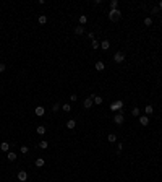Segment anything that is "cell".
I'll use <instances>...</instances> for the list:
<instances>
[{
    "mask_svg": "<svg viewBox=\"0 0 162 182\" xmlns=\"http://www.w3.org/2000/svg\"><path fill=\"white\" fill-rule=\"evenodd\" d=\"M109 18H110V21H118V20L122 18V13H120L118 8H117V10H110V12H109Z\"/></svg>",
    "mask_w": 162,
    "mask_h": 182,
    "instance_id": "obj_1",
    "label": "cell"
},
{
    "mask_svg": "<svg viewBox=\"0 0 162 182\" xmlns=\"http://www.w3.org/2000/svg\"><path fill=\"white\" fill-rule=\"evenodd\" d=\"M113 60H115L117 63H122L125 60V52H115V54H113Z\"/></svg>",
    "mask_w": 162,
    "mask_h": 182,
    "instance_id": "obj_2",
    "label": "cell"
},
{
    "mask_svg": "<svg viewBox=\"0 0 162 182\" xmlns=\"http://www.w3.org/2000/svg\"><path fill=\"white\" fill-rule=\"evenodd\" d=\"M123 120H125V117H123V114H122V112L113 116V122H115V124H123Z\"/></svg>",
    "mask_w": 162,
    "mask_h": 182,
    "instance_id": "obj_3",
    "label": "cell"
},
{
    "mask_svg": "<svg viewBox=\"0 0 162 182\" xmlns=\"http://www.w3.org/2000/svg\"><path fill=\"white\" fill-rule=\"evenodd\" d=\"M122 107H123V102H122V101H115V102H112V106H110L112 111H117V109H122Z\"/></svg>",
    "mask_w": 162,
    "mask_h": 182,
    "instance_id": "obj_4",
    "label": "cell"
},
{
    "mask_svg": "<svg viewBox=\"0 0 162 182\" xmlns=\"http://www.w3.org/2000/svg\"><path fill=\"white\" fill-rule=\"evenodd\" d=\"M26 179H28V172H26V171H19V172H18V181L24 182Z\"/></svg>",
    "mask_w": 162,
    "mask_h": 182,
    "instance_id": "obj_5",
    "label": "cell"
},
{
    "mask_svg": "<svg viewBox=\"0 0 162 182\" xmlns=\"http://www.w3.org/2000/svg\"><path fill=\"white\" fill-rule=\"evenodd\" d=\"M93 104H94V101L91 99V98H86L84 99V102H83V106H84L86 109H89V107H93Z\"/></svg>",
    "mask_w": 162,
    "mask_h": 182,
    "instance_id": "obj_6",
    "label": "cell"
},
{
    "mask_svg": "<svg viewBox=\"0 0 162 182\" xmlns=\"http://www.w3.org/2000/svg\"><path fill=\"white\" fill-rule=\"evenodd\" d=\"M89 98L94 101V104H102V101H104L102 96H94V94H93V96H89Z\"/></svg>",
    "mask_w": 162,
    "mask_h": 182,
    "instance_id": "obj_7",
    "label": "cell"
},
{
    "mask_svg": "<svg viewBox=\"0 0 162 182\" xmlns=\"http://www.w3.org/2000/svg\"><path fill=\"white\" fill-rule=\"evenodd\" d=\"M44 114H46V109L42 107V106H37V107H36V116H44Z\"/></svg>",
    "mask_w": 162,
    "mask_h": 182,
    "instance_id": "obj_8",
    "label": "cell"
},
{
    "mask_svg": "<svg viewBox=\"0 0 162 182\" xmlns=\"http://www.w3.org/2000/svg\"><path fill=\"white\" fill-rule=\"evenodd\" d=\"M139 124H141V125H144V127H146V125L149 124V117H147V116H143V117H139Z\"/></svg>",
    "mask_w": 162,
    "mask_h": 182,
    "instance_id": "obj_9",
    "label": "cell"
},
{
    "mask_svg": "<svg viewBox=\"0 0 162 182\" xmlns=\"http://www.w3.org/2000/svg\"><path fill=\"white\" fill-rule=\"evenodd\" d=\"M75 127H76V122H75L73 119H70L68 122H66V128H70V130H73Z\"/></svg>",
    "mask_w": 162,
    "mask_h": 182,
    "instance_id": "obj_10",
    "label": "cell"
},
{
    "mask_svg": "<svg viewBox=\"0 0 162 182\" xmlns=\"http://www.w3.org/2000/svg\"><path fill=\"white\" fill-rule=\"evenodd\" d=\"M104 68H105V63L104 62H100V60H99V62H96V70H97V72H102Z\"/></svg>",
    "mask_w": 162,
    "mask_h": 182,
    "instance_id": "obj_11",
    "label": "cell"
},
{
    "mask_svg": "<svg viewBox=\"0 0 162 182\" xmlns=\"http://www.w3.org/2000/svg\"><path fill=\"white\" fill-rule=\"evenodd\" d=\"M83 33H84V26H81V24H80V26L75 28V34L80 36V34H83Z\"/></svg>",
    "mask_w": 162,
    "mask_h": 182,
    "instance_id": "obj_12",
    "label": "cell"
},
{
    "mask_svg": "<svg viewBox=\"0 0 162 182\" xmlns=\"http://www.w3.org/2000/svg\"><path fill=\"white\" fill-rule=\"evenodd\" d=\"M36 166H37V167H42L44 166V164H46V161H44V158H37V159H36Z\"/></svg>",
    "mask_w": 162,
    "mask_h": 182,
    "instance_id": "obj_13",
    "label": "cell"
},
{
    "mask_svg": "<svg viewBox=\"0 0 162 182\" xmlns=\"http://www.w3.org/2000/svg\"><path fill=\"white\" fill-rule=\"evenodd\" d=\"M100 47H102V49H104V50H107L109 47H110V42H109L107 39H104V41L100 42Z\"/></svg>",
    "mask_w": 162,
    "mask_h": 182,
    "instance_id": "obj_14",
    "label": "cell"
},
{
    "mask_svg": "<svg viewBox=\"0 0 162 182\" xmlns=\"http://www.w3.org/2000/svg\"><path fill=\"white\" fill-rule=\"evenodd\" d=\"M86 23H88V16H86V15H81L80 16V24H81V26H84Z\"/></svg>",
    "mask_w": 162,
    "mask_h": 182,
    "instance_id": "obj_15",
    "label": "cell"
},
{
    "mask_svg": "<svg viewBox=\"0 0 162 182\" xmlns=\"http://www.w3.org/2000/svg\"><path fill=\"white\" fill-rule=\"evenodd\" d=\"M7 158H8V161H15V159H16V153H13V151H8Z\"/></svg>",
    "mask_w": 162,
    "mask_h": 182,
    "instance_id": "obj_16",
    "label": "cell"
},
{
    "mask_svg": "<svg viewBox=\"0 0 162 182\" xmlns=\"http://www.w3.org/2000/svg\"><path fill=\"white\" fill-rule=\"evenodd\" d=\"M152 112H154V107L151 104H147L146 106V116H152Z\"/></svg>",
    "mask_w": 162,
    "mask_h": 182,
    "instance_id": "obj_17",
    "label": "cell"
},
{
    "mask_svg": "<svg viewBox=\"0 0 162 182\" xmlns=\"http://www.w3.org/2000/svg\"><path fill=\"white\" fill-rule=\"evenodd\" d=\"M0 150H2V151H8V150H10V145H8L7 142H3V143H0Z\"/></svg>",
    "mask_w": 162,
    "mask_h": 182,
    "instance_id": "obj_18",
    "label": "cell"
},
{
    "mask_svg": "<svg viewBox=\"0 0 162 182\" xmlns=\"http://www.w3.org/2000/svg\"><path fill=\"white\" fill-rule=\"evenodd\" d=\"M36 132H37L39 135H44V133H46V127H44V125H39V127L36 128Z\"/></svg>",
    "mask_w": 162,
    "mask_h": 182,
    "instance_id": "obj_19",
    "label": "cell"
},
{
    "mask_svg": "<svg viewBox=\"0 0 162 182\" xmlns=\"http://www.w3.org/2000/svg\"><path fill=\"white\" fill-rule=\"evenodd\" d=\"M107 140L110 142V143H113V142L117 140V135H115V133H109V135H107Z\"/></svg>",
    "mask_w": 162,
    "mask_h": 182,
    "instance_id": "obj_20",
    "label": "cell"
},
{
    "mask_svg": "<svg viewBox=\"0 0 162 182\" xmlns=\"http://www.w3.org/2000/svg\"><path fill=\"white\" fill-rule=\"evenodd\" d=\"M39 23H41V24H46L47 23V16L46 15H41V16H39Z\"/></svg>",
    "mask_w": 162,
    "mask_h": 182,
    "instance_id": "obj_21",
    "label": "cell"
},
{
    "mask_svg": "<svg viewBox=\"0 0 162 182\" xmlns=\"http://www.w3.org/2000/svg\"><path fill=\"white\" fill-rule=\"evenodd\" d=\"M91 46H93V49H97V47H100V44H99V41H97V39H93Z\"/></svg>",
    "mask_w": 162,
    "mask_h": 182,
    "instance_id": "obj_22",
    "label": "cell"
},
{
    "mask_svg": "<svg viewBox=\"0 0 162 182\" xmlns=\"http://www.w3.org/2000/svg\"><path fill=\"white\" fill-rule=\"evenodd\" d=\"M62 109L65 112H70V111H71V104H62Z\"/></svg>",
    "mask_w": 162,
    "mask_h": 182,
    "instance_id": "obj_23",
    "label": "cell"
},
{
    "mask_svg": "<svg viewBox=\"0 0 162 182\" xmlns=\"http://www.w3.org/2000/svg\"><path fill=\"white\" fill-rule=\"evenodd\" d=\"M117 7H118V2H117V0H112V2H110V8H112V10H117Z\"/></svg>",
    "mask_w": 162,
    "mask_h": 182,
    "instance_id": "obj_24",
    "label": "cell"
},
{
    "mask_svg": "<svg viewBox=\"0 0 162 182\" xmlns=\"http://www.w3.org/2000/svg\"><path fill=\"white\" fill-rule=\"evenodd\" d=\"M47 146H49V143H47V142H44V140H42V142H39V148H42V150H46Z\"/></svg>",
    "mask_w": 162,
    "mask_h": 182,
    "instance_id": "obj_25",
    "label": "cell"
},
{
    "mask_svg": "<svg viewBox=\"0 0 162 182\" xmlns=\"http://www.w3.org/2000/svg\"><path fill=\"white\" fill-rule=\"evenodd\" d=\"M131 114H133L135 117H138L139 116V107H133V109H131Z\"/></svg>",
    "mask_w": 162,
    "mask_h": 182,
    "instance_id": "obj_26",
    "label": "cell"
},
{
    "mask_svg": "<svg viewBox=\"0 0 162 182\" xmlns=\"http://www.w3.org/2000/svg\"><path fill=\"white\" fill-rule=\"evenodd\" d=\"M144 24H146V26H151V24H152V20H151L149 16H147V18H144Z\"/></svg>",
    "mask_w": 162,
    "mask_h": 182,
    "instance_id": "obj_27",
    "label": "cell"
},
{
    "mask_svg": "<svg viewBox=\"0 0 162 182\" xmlns=\"http://www.w3.org/2000/svg\"><path fill=\"white\" fill-rule=\"evenodd\" d=\"M60 107H62V106L58 104V102H55V104L52 106V111H54V112H57V111H58V109H60Z\"/></svg>",
    "mask_w": 162,
    "mask_h": 182,
    "instance_id": "obj_28",
    "label": "cell"
},
{
    "mask_svg": "<svg viewBox=\"0 0 162 182\" xmlns=\"http://www.w3.org/2000/svg\"><path fill=\"white\" fill-rule=\"evenodd\" d=\"M19 151H21L23 155H26V153H28V146H21V150H19Z\"/></svg>",
    "mask_w": 162,
    "mask_h": 182,
    "instance_id": "obj_29",
    "label": "cell"
},
{
    "mask_svg": "<svg viewBox=\"0 0 162 182\" xmlns=\"http://www.w3.org/2000/svg\"><path fill=\"white\" fill-rule=\"evenodd\" d=\"M122 150H123V143H118V146H117V151H118V153H120V151H122Z\"/></svg>",
    "mask_w": 162,
    "mask_h": 182,
    "instance_id": "obj_30",
    "label": "cell"
},
{
    "mask_svg": "<svg viewBox=\"0 0 162 182\" xmlns=\"http://www.w3.org/2000/svg\"><path fill=\"white\" fill-rule=\"evenodd\" d=\"M152 13H154V15H157V13H159V7H154V8H152Z\"/></svg>",
    "mask_w": 162,
    "mask_h": 182,
    "instance_id": "obj_31",
    "label": "cell"
},
{
    "mask_svg": "<svg viewBox=\"0 0 162 182\" xmlns=\"http://www.w3.org/2000/svg\"><path fill=\"white\" fill-rule=\"evenodd\" d=\"M5 68H7V67H5L3 63H0V73H2V72H5Z\"/></svg>",
    "mask_w": 162,
    "mask_h": 182,
    "instance_id": "obj_32",
    "label": "cell"
},
{
    "mask_svg": "<svg viewBox=\"0 0 162 182\" xmlns=\"http://www.w3.org/2000/svg\"><path fill=\"white\" fill-rule=\"evenodd\" d=\"M159 10H162V2H159Z\"/></svg>",
    "mask_w": 162,
    "mask_h": 182,
    "instance_id": "obj_33",
    "label": "cell"
}]
</instances>
